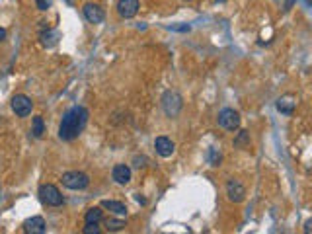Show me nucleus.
I'll list each match as a JSON object with an SVG mask.
<instances>
[{
    "instance_id": "nucleus-1",
    "label": "nucleus",
    "mask_w": 312,
    "mask_h": 234,
    "mask_svg": "<svg viewBox=\"0 0 312 234\" xmlns=\"http://www.w3.org/2000/svg\"><path fill=\"white\" fill-rule=\"evenodd\" d=\"M88 117L90 113L86 108H82V106L70 108L63 115V121H61V127H59V137L63 141H74L78 135L84 131V127L88 123Z\"/></svg>"
},
{
    "instance_id": "nucleus-2",
    "label": "nucleus",
    "mask_w": 312,
    "mask_h": 234,
    "mask_svg": "<svg viewBox=\"0 0 312 234\" xmlns=\"http://www.w3.org/2000/svg\"><path fill=\"white\" fill-rule=\"evenodd\" d=\"M39 199H41V203L47 205V207H61V205L65 203L63 193L57 190L53 184H43V186L39 188Z\"/></svg>"
},
{
    "instance_id": "nucleus-3",
    "label": "nucleus",
    "mask_w": 312,
    "mask_h": 234,
    "mask_svg": "<svg viewBox=\"0 0 312 234\" xmlns=\"http://www.w3.org/2000/svg\"><path fill=\"white\" fill-rule=\"evenodd\" d=\"M63 186L68 188V190H74V191H80V190H86L90 186V178L84 174V172H67L63 174Z\"/></svg>"
},
{
    "instance_id": "nucleus-4",
    "label": "nucleus",
    "mask_w": 312,
    "mask_h": 234,
    "mask_svg": "<svg viewBox=\"0 0 312 234\" xmlns=\"http://www.w3.org/2000/svg\"><path fill=\"white\" fill-rule=\"evenodd\" d=\"M217 121H219V125H221L223 129H226V131H236V129L240 127V115H238V112L230 110V108H224V110L219 112Z\"/></svg>"
},
{
    "instance_id": "nucleus-5",
    "label": "nucleus",
    "mask_w": 312,
    "mask_h": 234,
    "mask_svg": "<svg viewBox=\"0 0 312 234\" xmlns=\"http://www.w3.org/2000/svg\"><path fill=\"white\" fill-rule=\"evenodd\" d=\"M162 108L166 112L168 117H176L181 112V98L176 92H166L164 98H162Z\"/></svg>"
},
{
    "instance_id": "nucleus-6",
    "label": "nucleus",
    "mask_w": 312,
    "mask_h": 234,
    "mask_svg": "<svg viewBox=\"0 0 312 234\" xmlns=\"http://www.w3.org/2000/svg\"><path fill=\"white\" fill-rule=\"evenodd\" d=\"M32 110H34V101L30 100L28 96L18 94V96L12 98V112L16 113L18 117H28L32 113Z\"/></svg>"
},
{
    "instance_id": "nucleus-7",
    "label": "nucleus",
    "mask_w": 312,
    "mask_h": 234,
    "mask_svg": "<svg viewBox=\"0 0 312 234\" xmlns=\"http://www.w3.org/2000/svg\"><path fill=\"white\" fill-rule=\"evenodd\" d=\"M141 8V2L139 0H119V4H117V14L125 18V20H129V18H133L137 16V12Z\"/></svg>"
},
{
    "instance_id": "nucleus-8",
    "label": "nucleus",
    "mask_w": 312,
    "mask_h": 234,
    "mask_svg": "<svg viewBox=\"0 0 312 234\" xmlns=\"http://www.w3.org/2000/svg\"><path fill=\"white\" fill-rule=\"evenodd\" d=\"M226 195H228V199L232 201V203L244 201V197H246L244 186H242L238 179H228V184H226Z\"/></svg>"
},
{
    "instance_id": "nucleus-9",
    "label": "nucleus",
    "mask_w": 312,
    "mask_h": 234,
    "mask_svg": "<svg viewBox=\"0 0 312 234\" xmlns=\"http://www.w3.org/2000/svg\"><path fill=\"white\" fill-rule=\"evenodd\" d=\"M82 12H84V18H86L90 23H101L103 22V18H106L103 10H101L98 4H92V2L84 4Z\"/></svg>"
},
{
    "instance_id": "nucleus-10",
    "label": "nucleus",
    "mask_w": 312,
    "mask_h": 234,
    "mask_svg": "<svg viewBox=\"0 0 312 234\" xmlns=\"http://www.w3.org/2000/svg\"><path fill=\"white\" fill-rule=\"evenodd\" d=\"M23 230L28 234H43L47 230V224H45L43 217H32L23 223Z\"/></svg>"
},
{
    "instance_id": "nucleus-11",
    "label": "nucleus",
    "mask_w": 312,
    "mask_h": 234,
    "mask_svg": "<svg viewBox=\"0 0 312 234\" xmlns=\"http://www.w3.org/2000/svg\"><path fill=\"white\" fill-rule=\"evenodd\" d=\"M154 148L162 158H168V156L174 154V148H176V146L172 143V139H168V137H158L154 141Z\"/></svg>"
},
{
    "instance_id": "nucleus-12",
    "label": "nucleus",
    "mask_w": 312,
    "mask_h": 234,
    "mask_svg": "<svg viewBox=\"0 0 312 234\" xmlns=\"http://www.w3.org/2000/svg\"><path fill=\"white\" fill-rule=\"evenodd\" d=\"M112 178L115 179L117 184H121V186H127V184L131 181V168L125 166V164H117V166L113 168Z\"/></svg>"
},
{
    "instance_id": "nucleus-13",
    "label": "nucleus",
    "mask_w": 312,
    "mask_h": 234,
    "mask_svg": "<svg viewBox=\"0 0 312 234\" xmlns=\"http://www.w3.org/2000/svg\"><path fill=\"white\" fill-rule=\"evenodd\" d=\"M101 207L108 209V211H112L113 215H119V217H125V215H127V207H125V203H121V201L106 199V201H101Z\"/></svg>"
},
{
    "instance_id": "nucleus-14",
    "label": "nucleus",
    "mask_w": 312,
    "mask_h": 234,
    "mask_svg": "<svg viewBox=\"0 0 312 234\" xmlns=\"http://www.w3.org/2000/svg\"><path fill=\"white\" fill-rule=\"evenodd\" d=\"M295 106H297V101H293V96L279 98V101H277V110L281 113H287V115H291V113L295 112Z\"/></svg>"
},
{
    "instance_id": "nucleus-15",
    "label": "nucleus",
    "mask_w": 312,
    "mask_h": 234,
    "mask_svg": "<svg viewBox=\"0 0 312 234\" xmlns=\"http://www.w3.org/2000/svg\"><path fill=\"white\" fill-rule=\"evenodd\" d=\"M86 223H100L101 219H103V211H101V207H92L86 211Z\"/></svg>"
},
{
    "instance_id": "nucleus-16",
    "label": "nucleus",
    "mask_w": 312,
    "mask_h": 234,
    "mask_svg": "<svg viewBox=\"0 0 312 234\" xmlns=\"http://www.w3.org/2000/svg\"><path fill=\"white\" fill-rule=\"evenodd\" d=\"M32 133H34L35 139H41L45 133V123H43V117H34V123H32Z\"/></svg>"
},
{
    "instance_id": "nucleus-17",
    "label": "nucleus",
    "mask_w": 312,
    "mask_h": 234,
    "mask_svg": "<svg viewBox=\"0 0 312 234\" xmlns=\"http://www.w3.org/2000/svg\"><path fill=\"white\" fill-rule=\"evenodd\" d=\"M106 228L110 232H119V230L125 228V221H121V219H108L106 221Z\"/></svg>"
},
{
    "instance_id": "nucleus-18",
    "label": "nucleus",
    "mask_w": 312,
    "mask_h": 234,
    "mask_svg": "<svg viewBox=\"0 0 312 234\" xmlns=\"http://www.w3.org/2000/svg\"><path fill=\"white\" fill-rule=\"evenodd\" d=\"M250 145V133L248 131H240L238 137L234 139V146H238V148H244V146Z\"/></svg>"
},
{
    "instance_id": "nucleus-19",
    "label": "nucleus",
    "mask_w": 312,
    "mask_h": 234,
    "mask_svg": "<svg viewBox=\"0 0 312 234\" xmlns=\"http://www.w3.org/2000/svg\"><path fill=\"white\" fill-rule=\"evenodd\" d=\"M57 37H59V34H55V32H53V34H41L43 45H49V47L57 43Z\"/></svg>"
},
{
    "instance_id": "nucleus-20",
    "label": "nucleus",
    "mask_w": 312,
    "mask_h": 234,
    "mask_svg": "<svg viewBox=\"0 0 312 234\" xmlns=\"http://www.w3.org/2000/svg\"><path fill=\"white\" fill-rule=\"evenodd\" d=\"M84 234H100V226H98V223H86V226H84Z\"/></svg>"
},
{
    "instance_id": "nucleus-21",
    "label": "nucleus",
    "mask_w": 312,
    "mask_h": 234,
    "mask_svg": "<svg viewBox=\"0 0 312 234\" xmlns=\"http://www.w3.org/2000/svg\"><path fill=\"white\" fill-rule=\"evenodd\" d=\"M133 166L135 168H145L146 166V158H145V156H135V158H133Z\"/></svg>"
},
{
    "instance_id": "nucleus-22",
    "label": "nucleus",
    "mask_w": 312,
    "mask_h": 234,
    "mask_svg": "<svg viewBox=\"0 0 312 234\" xmlns=\"http://www.w3.org/2000/svg\"><path fill=\"white\" fill-rule=\"evenodd\" d=\"M51 2L53 0H35V4H37L39 10H49L51 8Z\"/></svg>"
},
{
    "instance_id": "nucleus-23",
    "label": "nucleus",
    "mask_w": 312,
    "mask_h": 234,
    "mask_svg": "<svg viewBox=\"0 0 312 234\" xmlns=\"http://www.w3.org/2000/svg\"><path fill=\"white\" fill-rule=\"evenodd\" d=\"M2 39H6V32L0 28V41H2Z\"/></svg>"
},
{
    "instance_id": "nucleus-24",
    "label": "nucleus",
    "mask_w": 312,
    "mask_h": 234,
    "mask_svg": "<svg viewBox=\"0 0 312 234\" xmlns=\"http://www.w3.org/2000/svg\"><path fill=\"white\" fill-rule=\"evenodd\" d=\"M67 2H68V4H72V2H74V0H67Z\"/></svg>"
},
{
    "instance_id": "nucleus-25",
    "label": "nucleus",
    "mask_w": 312,
    "mask_h": 234,
    "mask_svg": "<svg viewBox=\"0 0 312 234\" xmlns=\"http://www.w3.org/2000/svg\"><path fill=\"white\" fill-rule=\"evenodd\" d=\"M217 2H226V0H217Z\"/></svg>"
}]
</instances>
